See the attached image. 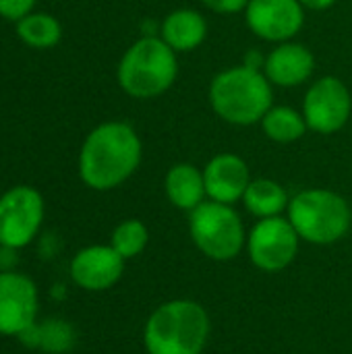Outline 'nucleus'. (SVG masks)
I'll use <instances>...</instances> for the list:
<instances>
[{"mask_svg": "<svg viewBox=\"0 0 352 354\" xmlns=\"http://www.w3.org/2000/svg\"><path fill=\"white\" fill-rule=\"evenodd\" d=\"M77 342L75 328L60 317H48L39 322V351L48 354L68 353Z\"/></svg>", "mask_w": 352, "mask_h": 354, "instance_id": "21", "label": "nucleus"}, {"mask_svg": "<svg viewBox=\"0 0 352 354\" xmlns=\"http://www.w3.org/2000/svg\"><path fill=\"white\" fill-rule=\"evenodd\" d=\"M164 193L176 209L193 212L207 199L203 170L189 162L174 164L164 176Z\"/></svg>", "mask_w": 352, "mask_h": 354, "instance_id": "16", "label": "nucleus"}, {"mask_svg": "<svg viewBox=\"0 0 352 354\" xmlns=\"http://www.w3.org/2000/svg\"><path fill=\"white\" fill-rule=\"evenodd\" d=\"M160 37L176 54L193 52L207 37V21L195 8H176L164 17L160 25Z\"/></svg>", "mask_w": 352, "mask_h": 354, "instance_id": "15", "label": "nucleus"}, {"mask_svg": "<svg viewBox=\"0 0 352 354\" xmlns=\"http://www.w3.org/2000/svg\"><path fill=\"white\" fill-rule=\"evenodd\" d=\"M210 106L214 114L234 127L261 122L272 108V83L259 68L247 64L220 71L210 83Z\"/></svg>", "mask_w": 352, "mask_h": 354, "instance_id": "3", "label": "nucleus"}, {"mask_svg": "<svg viewBox=\"0 0 352 354\" xmlns=\"http://www.w3.org/2000/svg\"><path fill=\"white\" fill-rule=\"evenodd\" d=\"M301 236L286 216L257 220L247 232L245 251L249 261L266 274L286 270L299 255Z\"/></svg>", "mask_w": 352, "mask_h": 354, "instance_id": "7", "label": "nucleus"}, {"mask_svg": "<svg viewBox=\"0 0 352 354\" xmlns=\"http://www.w3.org/2000/svg\"><path fill=\"white\" fill-rule=\"evenodd\" d=\"M203 180L207 199L234 205L237 201H243V195L253 178L247 162L241 156L224 151L205 164Z\"/></svg>", "mask_w": 352, "mask_h": 354, "instance_id": "13", "label": "nucleus"}, {"mask_svg": "<svg viewBox=\"0 0 352 354\" xmlns=\"http://www.w3.org/2000/svg\"><path fill=\"white\" fill-rule=\"evenodd\" d=\"M299 2L303 4V8H311V10H326L336 4V0H299Z\"/></svg>", "mask_w": 352, "mask_h": 354, "instance_id": "27", "label": "nucleus"}, {"mask_svg": "<svg viewBox=\"0 0 352 354\" xmlns=\"http://www.w3.org/2000/svg\"><path fill=\"white\" fill-rule=\"evenodd\" d=\"M178 77L176 52L160 35H143L122 54L116 79L135 100H154L166 93Z\"/></svg>", "mask_w": 352, "mask_h": 354, "instance_id": "4", "label": "nucleus"}, {"mask_svg": "<svg viewBox=\"0 0 352 354\" xmlns=\"http://www.w3.org/2000/svg\"><path fill=\"white\" fill-rule=\"evenodd\" d=\"M39 290L35 282L17 272H0V336H19L37 322Z\"/></svg>", "mask_w": 352, "mask_h": 354, "instance_id": "10", "label": "nucleus"}, {"mask_svg": "<svg viewBox=\"0 0 352 354\" xmlns=\"http://www.w3.org/2000/svg\"><path fill=\"white\" fill-rule=\"evenodd\" d=\"M245 21L259 39L290 41L305 25V8L299 0H249Z\"/></svg>", "mask_w": 352, "mask_h": 354, "instance_id": "11", "label": "nucleus"}, {"mask_svg": "<svg viewBox=\"0 0 352 354\" xmlns=\"http://www.w3.org/2000/svg\"><path fill=\"white\" fill-rule=\"evenodd\" d=\"M259 124L263 129V135L276 143H293L307 133V122L303 112L290 106H272Z\"/></svg>", "mask_w": 352, "mask_h": 354, "instance_id": "19", "label": "nucleus"}, {"mask_svg": "<svg viewBox=\"0 0 352 354\" xmlns=\"http://www.w3.org/2000/svg\"><path fill=\"white\" fill-rule=\"evenodd\" d=\"M17 35L23 44L35 50H46L60 41L62 25L50 12H29L17 21Z\"/></svg>", "mask_w": 352, "mask_h": 354, "instance_id": "18", "label": "nucleus"}, {"mask_svg": "<svg viewBox=\"0 0 352 354\" xmlns=\"http://www.w3.org/2000/svg\"><path fill=\"white\" fill-rule=\"evenodd\" d=\"M315 71L313 52L297 41H282L266 56L263 75L272 85L293 89L311 79Z\"/></svg>", "mask_w": 352, "mask_h": 354, "instance_id": "14", "label": "nucleus"}, {"mask_svg": "<svg viewBox=\"0 0 352 354\" xmlns=\"http://www.w3.org/2000/svg\"><path fill=\"white\" fill-rule=\"evenodd\" d=\"M205 8L218 15H234V12H245L249 0H201Z\"/></svg>", "mask_w": 352, "mask_h": 354, "instance_id": "23", "label": "nucleus"}, {"mask_svg": "<svg viewBox=\"0 0 352 354\" xmlns=\"http://www.w3.org/2000/svg\"><path fill=\"white\" fill-rule=\"evenodd\" d=\"M35 0H0V17L8 21H19L33 12Z\"/></svg>", "mask_w": 352, "mask_h": 354, "instance_id": "22", "label": "nucleus"}, {"mask_svg": "<svg viewBox=\"0 0 352 354\" xmlns=\"http://www.w3.org/2000/svg\"><path fill=\"white\" fill-rule=\"evenodd\" d=\"M17 338L27 348H39V322H35L33 326H29L27 330H23Z\"/></svg>", "mask_w": 352, "mask_h": 354, "instance_id": "24", "label": "nucleus"}, {"mask_svg": "<svg viewBox=\"0 0 352 354\" xmlns=\"http://www.w3.org/2000/svg\"><path fill=\"white\" fill-rule=\"evenodd\" d=\"M243 64H247V66H251V68H259V71H263L266 56H263V54H259L257 50H249V52H247V56H245V62H243Z\"/></svg>", "mask_w": 352, "mask_h": 354, "instance_id": "26", "label": "nucleus"}, {"mask_svg": "<svg viewBox=\"0 0 352 354\" xmlns=\"http://www.w3.org/2000/svg\"><path fill=\"white\" fill-rule=\"evenodd\" d=\"M143 145L129 122L110 120L98 124L79 151V176L93 191H112L124 185L139 168Z\"/></svg>", "mask_w": 352, "mask_h": 354, "instance_id": "1", "label": "nucleus"}, {"mask_svg": "<svg viewBox=\"0 0 352 354\" xmlns=\"http://www.w3.org/2000/svg\"><path fill=\"white\" fill-rule=\"evenodd\" d=\"M212 334L205 307L191 299H172L158 305L143 326L147 354H203Z\"/></svg>", "mask_w": 352, "mask_h": 354, "instance_id": "2", "label": "nucleus"}, {"mask_svg": "<svg viewBox=\"0 0 352 354\" xmlns=\"http://www.w3.org/2000/svg\"><path fill=\"white\" fill-rule=\"evenodd\" d=\"M124 259L110 245H89L75 253L68 274L75 286L87 292L110 290L124 274Z\"/></svg>", "mask_w": 352, "mask_h": 354, "instance_id": "12", "label": "nucleus"}, {"mask_svg": "<svg viewBox=\"0 0 352 354\" xmlns=\"http://www.w3.org/2000/svg\"><path fill=\"white\" fill-rule=\"evenodd\" d=\"M352 114V95L338 77H322L311 83L303 100L307 129L319 135H334L346 127Z\"/></svg>", "mask_w": 352, "mask_h": 354, "instance_id": "9", "label": "nucleus"}, {"mask_svg": "<svg viewBox=\"0 0 352 354\" xmlns=\"http://www.w3.org/2000/svg\"><path fill=\"white\" fill-rule=\"evenodd\" d=\"M189 236L201 255L218 263L237 259L247 245V230L234 205L212 199L189 212Z\"/></svg>", "mask_w": 352, "mask_h": 354, "instance_id": "6", "label": "nucleus"}, {"mask_svg": "<svg viewBox=\"0 0 352 354\" xmlns=\"http://www.w3.org/2000/svg\"><path fill=\"white\" fill-rule=\"evenodd\" d=\"M147 245H149V230L137 218H129V220L118 222L110 234V247L124 261L139 257L147 249Z\"/></svg>", "mask_w": 352, "mask_h": 354, "instance_id": "20", "label": "nucleus"}, {"mask_svg": "<svg viewBox=\"0 0 352 354\" xmlns=\"http://www.w3.org/2000/svg\"><path fill=\"white\" fill-rule=\"evenodd\" d=\"M286 218L295 226L301 241L328 247L342 241L352 224L349 201L330 189H305L290 197Z\"/></svg>", "mask_w": 352, "mask_h": 354, "instance_id": "5", "label": "nucleus"}, {"mask_svg": "<svg viewBox=\"0 0 352 354\" xmlns=\"http://www.w3.org/2000/svg\"><path fill=\"white\" fill-rule=\"evenodd\" d=\"M46 216V203L37 189L17 185L0 195V245L25 249L35 241Z\"/></svg>", "mask_w": 352, "mask_h": 354, "instance_id": "8", "label": "nucleus"}, {"mask_svg": "<svg viewBox=\"0 0 352 354\" xmlns=\"http://www.w3.org/2000/svg\"><path fill=\"white\" fill-rule=\"evenodd\" d=\"M17 266V249L0 245V272H10Z\"/></svg>", "mask_w": 352, "mask_h": 354, "instance_id": "25", "label": "nucleus"}, {"mask_svg": "<svg viewBox=\"0 0 352 354\" xmlns=\"http://www.w3.org/2000/svg\"><path fill=\"white\" fill-rule=\"evenodd\" d=\"M288 203H290V197L286 189L278 180H272V178H253L243 195L245 209L257 220L284 216L288 209Z\"/></svg>", "mask_w": 352, "mask_h": 354, "instance_id": "17", "label": "nucleus"}]
</instances>
